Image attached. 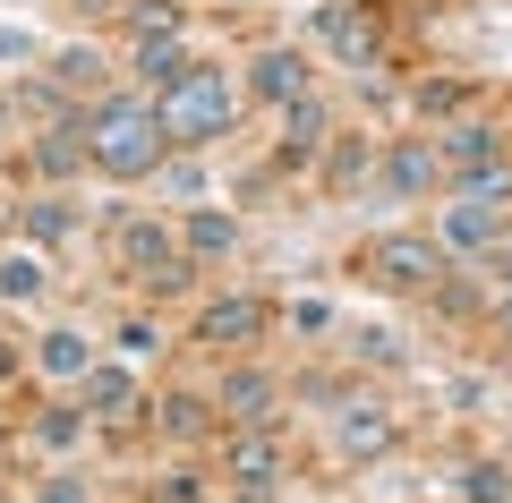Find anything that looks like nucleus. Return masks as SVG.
Wrapping results in <instances>:
<instances>
[{"mask_svg":"<svg viewBox=\"0 0 512 503\" xmlns=\"http://www.w3.org/2000/svg\"><path fill=\"white\" fill-rule=\"evenodd\" d=\"M163 154H171V137H163L154 94H111V103L86 111V162L103 180H154Z\"/></svg>","mask_w":512,"mask_h":503,"instance_id":"nucleus-1","label":"nucleus"},{"mask_svg":"<svg viewBox=\"0 0 512 503\" xmlns=\"http://www.w3.org/2000/svg\"><path fill=\"white\" fill-rule=\"evenodd\" d=\"M154 111H163V137L171 145H205V137H222V128L239 120V94H231L222 69H188L180 86L154 94Z\"/></svg>","mask_w":512,"mask_h":503,"instance_id":"nucleus-2","label":"nucleus"},{"mask_svg":"<svg viewBox=\"0 0 512 503\" xmlns=\"http://www.w3.org/2000/svg\"><path fill=\"white\" fill-rule=\"evenodd\" d=\"M367 282H384V290H444V248L419 239V231H384V239H367Z\"/></svg>","mask_w":512,"mask_h":503,"instance_id":"nucleus-3","label":"nucleus"},{"mask_svg":"<svg viewBox=\"0 0 512 503\" xmlns=\"http://www.w3.org/2000/svg\"><path fill=\"white\" fill-rule=\"evenodd\" d=\"M111 256H120L146 290H188V265L163 248V231H154L146 214H120V222H111Z\"/></svg>","mask_w":512,"mask_h":503,"instance_id":"nucleus-4","label":"nucleus"},{"mask_svg":"<svg viewBox=\"0 0 512 503\" xmlns=\"http://www.w3.org/2000/svg\"><path fill=\"white\" fill-rule=\"evenodd\" d=\"M248 94H256V103H282V111H291L299 94H308V60L282 52V43H274V52H256V60H248Z\"/></svg>","mask_w":512,"mask_h":503,"instance_id":"nucleus-5","label":"nucleus"},{"mask_svg":"<svg viewBox=\"0 0 512 503\" xmlns=\"http://www.w3.org/2000/svg\"><path fill=\"white\" fill-rule=\"evenodd\" d=\"M265 324H274V316H265V299H214L197 316V333H205V342H222V350H248Z\"/></svg>","mask_w":512,"mask_h":503,"instance_id":"nucleus-6","label":"nucleus"},{"mask_svg":"<svg viewBox=\"0 0 512 503\" xmlns=\"http://www.w3.org/2000/svg\"><path fill=\"white\" fill-rule=\"evenodd\" d=\"M333 145V111L316 103V94H299L291 111H282V162H316Z\"/></svg>","mask_w":512,"mask_h":503,"instance_id":"nucleus-7","label":"nucleus"},{"mask_svg":"<svg viewBox=\"0 0 512 503\" xmlns=\"http://www.w3.org/2000/svg\"><path fill=\"white\" fill-rule=\"evenodd\" d=\"M495 205L504 197H478L470 188V197L444 214V248H495V239H504V214H495Z\"/></svg>","mask_w":512,"mask_h":503,"instance_id":"nucleus-8","label":"nucleus"},{"mask_svg":"<svg viewBox=\"0 0 512 503\" xmlns=\"http://www.w3.org/2000/svg\"><path fill=\"white\" fill-rule=\"evenodd\" d=\"M333 444H342L350 461H376V452H393V418H384L376 401H350L342 427H333Z\"/></svg>","mask_w":512,"mask_h":503,"instance_id":"nucleus-9","label":"nucleus"},{"mask_svg":"<svg viewBox=\"0 0 512 503\" xmlns=\"http://www.w3.org/2000/svg\"><path fill=\"white\" fill-rule=\"evenodd\" d=\"M231 427H265V410H274V376H256V367H239V376H222V401H214Z\"/></svg>","mask_w":512,"mask_h":503,"instance_id":"nucleus-10","label":"nucleus"},{"mask_svg":"<svg viewBox=\"0 0 512 503\" xmlns=\"http://www.w3.org/2000/svg\"><path fill=\"white\" fill-rule=\"evenodd\" d=\"M444 171H461V180L470 171H504V137L495 128H453L444 137Z\"/></svg>","mask_w":512,"mask_h":503,"instance_id":"nucleus-11","label":"nucleus"},{"mask_svg":"<svg viewBox=\"0 0 512 503\" xmlns=\"http://www.w3.org/2000/svg\"><path fill=\"white\" fill-rule=\"evenodd\" d=\"M316 35L333 43V52L359 69V60H376V18H350V9H316Z\"/></svg>","mask_w":512,"mask_h":503,"instance_id":"nucleus-12","label":"nucleus"},{"mask_svg":"<svg viewBox=\"0 0 512 503\" xmlns=\"http://www.w3.org/2000/svg\"><path fill=\"white\" fill-rule=\"evenodd\" d=\"M128 401H137V384H128L120 367H86V376H77V410H94V418H120Z\"/></svg>","mask_w":512,"mask_h":503,"instance_id":"nucleus-13","label":"nucleus"},{"mask_svg":"<svg viewBox=\"0 0 512 503\" xmlns=\"http://www.w3.org/2000/svg\"><path fill=\"white\" fill-rule=\"evenodd\" d=\"M188 69H197V60H188L180 35H146V43H137V77H154V86H180Z\"/></svg>","mask_w":512,"mask_h":503,"instance_id":"nucleus-14","label":"nucleus"},{"mask_svg":"<svg viewBox=\"0 0 512 503\" xmlns=\"http://www.w3.org/2000/svg\"><path fill=\"white\" fill-rule=\"evenodd\" d=\"M274 469H282V452H274V435H239V444H231V478L239 486H265V478H274Z\"/></svg>","mask_w":512,"mask_h":503,"instance_id":"nucleus-15","label":"nucleus"},{"mask_svg":"<svg viewBox=\"0 0 512 503\" xmlns=\"http://www.w3.org/2000/svg\"><path fill=\"white\" fill-rule=\"evenodd\" d=\"M444 180V145H393V188H427Z\"/></svg>","mask_w":512,"mask_h":503,"instance_id":"nucleus-16","label":"nucleus"},{"mask_svg":"<svg viewBox=\"0 0 512 503\" xmlns=\"http://www.w3.org/2000/svg\"><path fill=\"white\" fill-rule=\"evenodd\" d=\"M367 162H376V154H367L359 137H342V145H333V154H325V188H333V197H350V188L367 180Z\"/></svg>","mask_w":512,"mask_h":503,"instance_id":"nucleus-17","label":"nucleus"},{"mask_svg":"<svg viewBox=\"0 0 512 503\" xmlns=\"http://www.w3.org/2000/svg\"><path fill=\"white\" fill-rule=\"evenodd\" d=\"M205 427H214V401H197V393H171L163 401V435L188 444V435H205Z\"/></svg>","mask_w":512,"mask_h":503,"instance_id":"nucleus-18","label":"nucleus"},{"mask_svg":"<svg viewBox=\"0 0 512 503\" xmlns=\"http://www.w3.org/2000/svg\"><path fill=\"white\" fill-rule=\"evenodd\" d=\"M231 214H188V248H197V256H222V248H231Z\"/></svg>","mask_w":512,"mask_h":503,"instance_id":"nucleus-19","label":"nucleus"},{"mask_svg":"<svg viewBox=\"0 0 512 503\" xmlns=\"http://www.w3.org/2000/svg\"><path fill=\"white\" fill-rule=\"evenodd\" d=\"M120 18L137 26V43H146V35H171V26H180V9H171V0H128Z\"/></svg>","mask_w":512,"mask_h":503,"instance_id":"nucleus-20","label":"nucleus"},{"mask_svg":"<svg viewBox=\"0 0 512 503\" xmlns=\"http://www.w3.org/2000/svg\"><path fill=\"white\" fill-rule=\"evenodd\" d=\"M43 367L52 376H86V342L77 333H43Z\"/></svg>","mask_w":512,"mask_h":503,"instance_id":"nucleus-21","label":"nucleus"},{"mask_svg":"<svg viewBox=\"0 0 512 503\" xmlns=\"http://www.w3.org/2000/svg\"><path fill=\"white\" fill-rule=\"evenodd\" d=\"M77 427H86V410H43V418H35V444L69 452V444H77Z\"/></svg>","mask_w":512,"mask_h":503,"instance_id":"nucleus-22","label":"nucleus"},{"mask_svg":"<svg viewBox=\"0 0 512 503\" xmlns=\"http://www.w3.org/2000/svg\"><path fill=\"white\" fill-rule=\"evenodd\" d=\"M26 231H35V239H69V205H60V197H35V205H26Z\"/></svg>","mask_w":512,"mask_h":503,"instance_id":"nucleus-23","label":"nucleus"},{"mask_svg":"<svg viewBox=\"0 0 512 503\" xmlns=\"http://www.w3.org/2000/svg\"><path fill=\"white\" fill-rule=\"evenodd\" d=\"M0 290H9V299H35V290H43L35 256H0Z\"/></svg>","mask_w":512,"mask_h":503,"instance_id":"nucleus-24","label":"nucleus"},{"mask_svg":"<svg viewBox=\"0 0 512 503\" xmlns=\"http://www.w3.org/2000/svg\"><path fill=\"white\" fill-rule=\"evenodd\" d=\"M43 171H52V180H69V171H77V137H43Z\"/></svg>","mask_w":512,"mask_h":503,"instance_id":"nucleus-25","label":"nucleus"},{"mask_svg":"<svg viewBox=\"0 0 512 503\" xmlns=\"http://www.w3.org/2000/svg\"><path fill=\"white\" fill-rule=\"evenodd\" d=\"M60 77H69V86H103V60L94 52H60Z\"/></svg>","mask_w":512,"mask_h":503,"instance_id":"nucleus-26","label":"nucleus"},{"mask_svg":"<svg viewBox=\"0 0 512 503\" xmlns=\"http://www.w3.org/2000/svg\"><path fill=\"white\" fill-rule=\"evenodd\" d=\"M461 486H470V503H504V469H470V478H461Z\"/></svg>","mask_w":512,"mask_h":503,"instance_id":"nucleus-27","label":"nucleus"},{"mask_svg":"<svg viewBox=\"0 0 512 503\" xmlns=\"http://www.w3.org/2000/svg\"><path fill=\"white\" fill-rule=\"evenodd\" d=\"M163 503H205V486H197V478H171V486H163Z\"/></svg>","mask_w":512,"mask_h":503,"instance_id":"nucleus-28","label":"nucleus"},{"mask_svg":"<svg viewBox=\"0 0 512 503\" xmlns=\"http://www.w3.org/2000/svg\"><path fill=\"white\" fill-rule=\"evenodd\" d=\"M43 503H77V478H52V486H43Z\"/></svg>","mask_w":512,"mask_h":503,"instance_id":"nucleus-29","label":"nucleus"},{"mask_svg":"<svg viewBox=\"0 0 512 503\" xmlns=\"http://www.w3.org/2000/svg\"><path fill=\"white\" fill-rule=\"evenodd\" d=\"M495 342H512V299H495Z\"/></svg>","mask_w":512,"mask_h":503,"instance_id":"nucleus-30","label":"nucleus"},{"mask_svg":"<svg viewBox=\"0 0 512 503\" xmlns=\"http://www.w3.org/2000/svg\"><path fill=\"white\" fill-rule=\"evenodd\" d=\"M239 503H274V495H265V486H248V495H239Z\"/></svg>","mask_w":512,"mask_h":503,"instance_id":"nucleus-31","label":"nucleus"},{"mask_svg":"<svg viewBox=\"0 0 512 503\" xmlns=\"http://www.w3.org/2000/svg\"><path fill=\"white\" fill-rule=\"evenodd\" d=\"M0 128H9V94H0Z\"/></svg>","mask_w":512,"mask_h":503,"instance_id":"nucleus-32","label":"nucleus"},{"mask_svg":"<svg viewBox=\"0 0 512 503\" xmlns=\"http://www.w3.org/2000/svg\"><path fill=\"white\" fill-rule=\"evenodd\" d=\"M0 376H9V350H0Z\"/></svg>","mask_w":512,"mask_h":503,"instance_id":"nucleus-33","label":"nucleus"},{"mask_svg":"<svg viewBox=\"0 0 512 503\" xmlns=\"http://www.w3.org/2000/svg\"><path fill=\"white\" fill-rule=\"evenodd\" d=\"M94 9H103V0H94Z\"/></svg>","mask_w":512,"mask_h":503,"instance_id":"nucleus-34","label":"nucleus"},{"mask_svg":"<svg viewBox=\"0 0 512 503\" xmlns=\"http://www.w3.org/2000/svg\"><path fill=\"white\" fill-rule=\"evenodd\" d=\"M0 503H9V495H0Z\"/></svg>","mask_w":512,"mask_h":503,"instance_id":"nucleus-35","label":"nucleus"}]
</instances>
